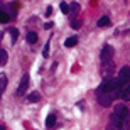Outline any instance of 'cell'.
Listing matches in <instances>:
<instances>
[{"label":"cell","mask_w":130,"mask_h":130,"mask_svg":"<svg viewBox=\"0 0 130 130\" xmlns=\"http://www.w3.org/2000/svg\"><path fill=\"white\" fill-rule=\"evenodd\" d=\"M122 83L118 81V78H108L103 79L100 86L96 90V101L101 106H110L117 96H120L122 93Z\"/></svg>","instance_id":"obj_1"},{"label":"cell","mask_w":130,"mask_h":130,"mask_svg":"<svg viewBox=\"0 0 130 130\" xmlns=\"http://www.w3.org/2000/svg\"><path fill=\"white\" fill-rule=\"evenodd\" d=\"M110 123L115 125L118 130H130V111L123 103L115 105L113 113L110 117Z\"/></svg>","instance_id":"obj_2"},{"label":"cell","mask_w":130,"mask_h":130,"mask_svg":"<svg viewBox=\"0 0 130 130\" xmlns=\"http://www.w3.org/2000/svg\"><path fill=\"white\" fill-rule=\"evenodd\" d=\"M118 81L122 83V86H125V85H128L130 83V66H123L118 71Z\"/></svg>","instance_id":"obj_3"},{"label":"cell","mask_w":130,"mask_h":130,"mask_svg":"<svg viewBox=\"0 0 130 130\" xmlns=\"http://www.w3.org/2000/svg\"><path fill=\"white\" fill-rule=\"evenodd\" d=\"M29 81H30V76H29V73H25L24 76H22V79H20V83H19L17 91H15L17 96H22V95L25 93V90H27V86H29Z\"/></svg>","instance_id":"obj_4"},{"label":"cell","mask_w":130,"mask_h":130,"mask_svg":"<svg viewBox=\"0 0 130 130\" xmlns=\"http://www.w3.org/2000/svg\"><path fill=\"white\" fill-rule=\"evenodd\" d=\"M111 56H113V47H111L110 44H105L103 49H101V53H100V61L101 63L111 61Z\"/></svg>","instance_id":"obj_5"},{"label":"cell","mask_w":130,"mask_h":130,"mask_svg":"<svg viewBox=\"0 0 130 130\" xmlns=\"http://www.w3.org/2000/svg\"><path fill=\"white\" fill-rule=\"evenodd\" d=\"M113 68H115V64H113V61H106V63H101V74H103V79H108V78H111V71H113Z\"/></svg>","instance_id":"obj_6"},{"label":"cell","mask_w":130,"mask_h":130,"mask_svg":"<svg viewBox=\"0 0 130 130\" xmlns=\"http://www.w3.org/2000/svg\"><path fill=\"white\" fill-rule=\"evenodd\" d=\"M120 98H122L123 101H130V83H128V85H125V86L122 88Z\"/></svg>","instance_id":"obj_7"},{"label":"cell","mask_w":130,"mask_h":130,"mask_svg":"<svg viewBox=\"0 0 130 130\" xmlns=\"http://www.w3.org/2000/svg\"><path fill=\"white\" fill-rule=\"evenodd\" d=\"M54 123H56V113H49L47 118H46V125H47V128H53Z\"/></svg>","instance_id":"obj_8"},{"label":"cell","mask_w":130,"mask_h":130,"mask_svg":"<svg viewBox=\"0 0 130 130\" xmlns=\"http://www.w3.org/2000/svg\"><path fill=\"white\" fill-rule=\"evenodd\" d=\"M76 44H78V37H76V36H73V37H68L66 41H64V46H66V47H74Z\"/></svg>","instance_id":"obj_9"},{"label":"cell","mask_w":130,"mask_h":130,"mask_svg":"<svg viewBox=\"0 0 130 130\" xmlns=\"http://www.w3.org/2000/svg\"><path fill=\"white\" fill-rule=\"evenodd\" d=\"M25 39H27V42H29V44H36V42H37V34L34 32V30H29Z\"/></svg>","instance_id":"obj_10"},{"label":"cell","mask_w":130,"mask_h":130,"mask_svg":"<svg viewBox=\"0 0 130 130\" xmlns=\"http://www.w3.org/2000/svg\"><path fill=\"white\" fill-rule=\"evenodd\" d=\"M108 24H110V17H108V15L100 17V19H98V22H96L98 27H105V25H108Z\"/></svg>","instance_id":"obj_11"},{"label":"cell","mask_w":130,"mask_h":130,"mask_svg":"<svg viewBox=\"0 0 130 130\" xmlns=\"http://www.w3.org/2000/svg\"><path fill=\"white\" fill-rule=\"evenodd\" d=\"M39 100H41V95H39L37 91H34V93H30L29 96H27V101H29V103H37Z\"/></svg>","instance_id":"obj_12"},{"label":"cell","mask_w":130,"mask_h":130,"mask_svg":"<svg viewBox=\"0 0 130 130\" xmlns=\"http://www.w3.org/2000/svg\"><path fill=\"white\" fill-rule=\"evenodd\" d=\"M59 9H61V12L63 14H71V5H68L66 2H61V5H59Z\"/></svg>","instance_id":"obj_13"},{"label":"cell","mask_w":130,"mask_h":130,"mask_svg":"<svg viewBox=\"0 0 130 130\" xmlns=\"http://www.w3.org/2000/svg\"><path fill=\"white\" fill-rule=\"evenodd\" d=\"M5 88H7V76L2 74V76H0V93H4Z\"/></svg>","instance_id":"obj_14"},{"label":"cell","mask_w":130,"mask_h":130,"mask_svg":"<svg viewBox=\"0 0 130 130\" xmlns=\"http://www.w3.org/2000/svg\"><path fill=\"white\" fill-rule=\"evenodd\" d=\"M9 32H10V37H12V42L15 44V41H17V37H19V30L17 29H9Z\"/></svg>","instance_id":"obj_15"},{"label":"cell","mask_w":130,"mask_h":130,"mask_svg":"<svg viewBox=\"0 0 130 130\" xmlns=\"http://www.w3.org/2000/svg\"><path fill=\"white\" fill-rule=\"evenodd\" d=\"M5 63H7V51H5V49H2V51H0V64L4 66Z\"/></svg>","instance_id":"obj_16"},{"label":"cell","mask_w":130,"mask_h":130,"mask_svg":"<svg viewBox=\"0 0 130 130\" xmlns=\"http://www.w3.org/2000/svg\"><path fill=\"white\" fill-rule=\"evenodd\" d=\"M10 19H12V17H10V15L7 14V12H4V10H2V14H0V20H2L4 24H7V22H9Z\"/></svg>","instance_id":"obj_17"},{"label":"cell","mask_w":130,"mask_h":130,"mask_svg":"<svg viewBox=\"0 0 130 130\" xmlns=\"http://www.w3.org/2000/svg\"><path fill=\"white\" fill-rule=\"evenodd\" d=\"M71 12L73 14H78L79 12V4L78 2H71Z\"/></svg>","instance_id":"obj_18"},{"label":"cell","mask_w":130,"mask_h":130,"mask_svg":"<svg viewBox=\"0 0 130 130\" xmlns=\"http://www.w3.org/2000/svg\"><path fill=\"white\" fill-rule=\"evenodd\" d=\"M42 56H44V58H47V56H49V41L44 44V53H42Z\"/></svg>","instance_id":"obj_19"},{"label":"cell","mask_w":130,"mask_h":130,"mask_svg":"<svg viewBox=\"0 0 130 130\" xmlns=\"http://www.w3.org/2000/svg\"><path fill=\"white\" fill-rule=\"evenodd\" d=\"M79 25H81V22H79V20H73V27H74V29H78Z\"/></svg>","instance_id":"obj_20"},{"label":"cell","mask_w":130,"mask_h":130,"mask_svg":"<svg viewBox=\"0 0 130 130\" xmlns=\"http://www.w3.org/2000/svg\"><path fill=\"white\" fill-rule=\"evenodd\" d=\"M106 130H118V128H117L115 125H111L110 122H108V125H106Z\"/></svg>","instance_id":"obj_21"},{"label":"cell","mask_w":130,"mask_h":130,"mask_svg":"<svg viewBox=\"0 0 130 130\" xmlns=\"http://www.w3.org/2000/svg\"><path fill=\"white\" fill-rule=\"evenodd\" d=\"M53 14V7H47V9H46V15H51Z\"/></svg>","instance_id":"obj_22"},{"label":"cell","mask_w":130,"mask_h":130,"mask_svg":"<svg viewBox=\"0 0 130 130\" xmlns=\"http://www.w3.org/2000/svg\"><path fill=\"white\" fill-rule=\"evenodd\" d=\"M53 25H54L53 22H47V24H46V29H53Z\"/></svg>","instance_id":"obj_23"}]
</instances>
